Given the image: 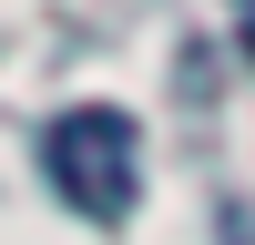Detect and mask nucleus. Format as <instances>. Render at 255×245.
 I'll use <instances>...</instances> for the list:
<instances>
[{"mask_svg": "<svg viewBox=\"0 0 255 245\" xmlns=\"http://www.w3.org/2000/svg\"><path fill=\"white\" fill-rule=\"evenodd\" d=\"M41 174H51V194L72 204V215L123 225L133 194H143V133H133V113H123V102H72V113H51Z\"/></svg>", "mask_w": 255, "mask_h": 245, "instance_id": "obj_1", "label": "nucleus"}, {"mask_svg": "<svg viewBox=\"0 0 255 245\" xmlns=\"http://www.w3.org/2000/svg\"><path fill=\"white\" fill-rule=\"evenodd\" d=\"M235 41H245V61H255V0H235Z\"/></svg>", "mask_w": 255, "mask_h": 245, "instance_id": "obj_2", "label": "nucleus"}, {"mask_svg": "<svg viewBox=\"0 0 255 245\" xmlns=\"http://www.w3.org/2000/svg\"><path fill=\"white\" fill-rule=\"evenodd\" d=\"M225 235H235V245H255V215H245V204H235V215H225Z\"/></svg>", "mask_w": 255, "mask_h": 245, "instance_id": "obj_3", "label": "nucleus"}]
</instances>
